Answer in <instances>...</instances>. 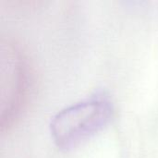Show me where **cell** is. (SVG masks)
I'll return each instance as SVG.
<instances>
[{
	"mask_svg": "<svg viewBox=\"0 0 158 158\" xmlns=\"http://www.w3.org/2000/svg\"><path fill=\"white\" fill-rule=\"evenodd\" d=\"M112 117L108 100L96 96L72 105L52 119L50 131L56 144L69 149L104 129Z\"/></svg>",
	"mask_w": 158,
	"mask_h": 158,
	"instance_id": "obj_1",
	"label": "cell"
}]
</instances>
